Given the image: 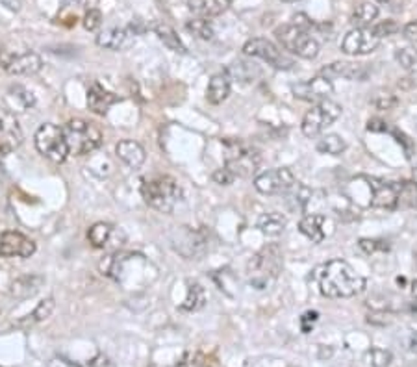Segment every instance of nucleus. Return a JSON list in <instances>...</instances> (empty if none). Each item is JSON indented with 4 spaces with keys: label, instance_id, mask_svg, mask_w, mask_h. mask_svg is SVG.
<instances>
[{
    "label": "nucleus",
    "instance_id": "1",
    "mask_svg": "<svg viewBox=\"0 0 417 367\" xmlns=\"http://www.w3.org/2000/svg\"><path fill=\"white\" fill-rule=\"evenodd\" d=\"M319 293L327 299H351L366 289V279L345 260H330L314 271Z\"/></svg>",
    "mask_w": 417,
    "mask_h": 367
},
{
    "label": "nucleus",
    "instance_id": "2",
    "mask_svg": "<svg viewBox=\"0 0 417 367\" xmlns=\"http://www.w3.org/2000/svg\"><path fill=\"white\" fill-rule=\"evenodd\" d=\"M141 197L147 205L159 214H171L182 200V187L169 175L145 178L141 184Z\"/></svg>",
    "mask_w": 417,
    "mask_h": 367
},
{
    "label": "nucleus",
    "instance_id": "3",
    "mask_svg": "<svg viewBox=\"0 0 417 367\" xmlns=\"http://www.w3.org/2000/svg\"><path fill=\"white\" fill-rule=\"evenodd\" d=\"M282 271V252L277 245L263 247L262 251L248 260L247 273L248 282L256 289H265L271 280L278 276Z\"/></svg>",
    "mask_w": 417,
    "mask_h": 367
},
{
    "label": "nucleus",
    "instance_id": "4",
    "mask_svg": "<svg viewBox=\"0 0 417 367\" xmlns=\"http://www.w3.org/2000/svg\"><path fill=\"white\" fill-rule=\"evenodd\" d=\"M262 156L253 145L245 141H225V167L236 178H248L256 175L260 169Z\"/></svg>",
    "mask_w": 417,
    "mask_h": 367
},
{
    "label": "nucleus",
    "instance_id": "5",
    "mask_svg": "<svg viewBox=\"0 0 417 367\" xmlns=\"http://www.w3.org/2000/svg\"><path fill=\"white\" fill-rule=\"evenodd\" d=\"M63 132H65V140L69 145V154H75V156L95 153L102 145V132L99 126L84 119H70Z\"/></svg>",
    "mask_w": 417,
    "mask_h": 367
},
{
    "label": "nucleus",
    "instance_id": "6",
    "mask_svg": "<svg viewBox=\"0 0 417 367\" xmlns=\"http://www.w3.org/2000/svg\"><path fill=\"white\" fill-rule=\"evenodd\" d=\"M275 36H277L282 48H286L287 52L302 58V60H315L319 56L317 39L308 30L300 29L297 24H282L275 30Z\"/></svg>",
    "mask_w": 417,
    "mask_h": 367
},
{
    "label": "nucleus",
    "instance_id": "7",
    "mask_svg": "<svg viewBox=\"0 0 417 367\" xmlns=\"http://www.w3.org/2000/svg\"><path fill=\"white\" fill-rule=\"evenodd\" d=\"M36 149L39 154H43L45 158L51 160L54 163H63L69 156V145L65 140V132L60 126L47 123L41 125L36 132Z\"/></svg>",
    "mask_w": 417,
    "mask_h": 367
},
{
    "label": "nucleus",
    "instance_id": "8",
    "mask_svg": "<svg viewBox=\"0 0 417 367\" xmlns=\"http://www.w3.org/2000/svg\"><path fill=\"white\" fill-rule=\"evenodd\" d=\"M339 115H342V106L338 103H334L330 98L321 100V103L314 104L312 110H308L306 115L302 117V125H300L302 134L306 138H317L327 130L328 126L338 121Z\"/></svg>",
    "mask_w": 417,
    "mask_h": 367
},
{
    "label": "nucleus",
    "instance_id": "9",
    "mask_svg": "<svg viewBox=\"0 0 417 367\" xmlns=\"http://www.w3.org/2000/svg\"><path fill=\"white\" fill-rule=\"evenodd\" d=\"M243 54L245 56L263 60L265 63L275 67V69H291V67L295 66L293 58H290L286 52L280 51L275 43L263 38H254L245 43Z\"/></svg>",
    "mask_w": 417,
    "mask_h": 367
},
{
    "label": "nucleus",
    "instance_id": "10",
    "mask_svg": "<svg viewBox=\"0 0 417 367\" xmlns=\"http://www.w3.org/2000/svg\"><path fill=\"white\" fill-rule=\"evenodd\" d=\"M295 175L287 167H277L263 171L254 178V187L263 195H282L291 190L295 184Z\"/></svg>",
    "mask_w": 417,
    "mask_h": 367
},
{
    "label": "nucleus",
    "instance_id": "11",
    "mask_svg": "<svg viewBox=\"0 0 417 367\" xmlns=\"http://www.w3.org/2000/svg\"><path fill=\"white\" fill-rule=\"evenodd\" d=\"M382 39L369 26H358L343 38L342 51L349 56H366L380 47Z\"/></svg>",
    "mask_w": 417,
    "mask_h": 367
},
{
    "label": "nucleus",
    "instance_id": "12",
    "mask_svg": "<svg viewBox=\"0 0 417 367\" xmlns=\"http://www.w3.org/2000/svg\"><path fill=\"white\" fill-rule=\"evenodd\" d=\"M371 190V206L382 210H395L401 205V182L384 180V178H367Z\"/></svg>",
    "mask_w": 417,
    "mask_h": 367
},
{
    "label": "nucleus",
    "instance_id": "13",
    "mask_svg": "<svg viewBox=\"0 0 417 367\" xmlns=\"http://www.w3.org/2000/svg\"><path fill=\"white\" fill-rule=\"evenodd\" d=\"M0 67L14 76H32L41 71L43 60L39 54L32 51L19 52V54L4 52L0 56Z\"/></svg>",
    "mask_w": 417,
    "mask_h": 367
},
{
    "label": "nucleus",
    "instance_id": "14",
    "mask_svg": "<svg viewBox=\"0 0 417 367\" xmlns=\"http://www.w3.org/2000/svg\"><path fill=\"white\" fill-rule=\"evenodd\" d=\"M293 95H295L299 100H305V103L317 104L321 100H327L330 95L334 93V84L332 80L327 78L323 75H317L314 78L306 80V82H299L291 88Z\"/></svg>",
    "mask_w": 417,
    "mask_h": 367
},
{
    "label": "nucleus",
    "instance_id": "15",
    "mask_svg": "<svg viewBox=\"0 0 417 367\" xmlns=\"http://www.w3.org/2000/svg\"><path fill=\"white\" fill-rule=\"evenodd\" d=\"M88 239L95 249H106V251H117L119 247L125 245L127 234L121 228L113 227L110 223H95L88 230Z\"/></svg>",
    "mask_w": 417,
    "mask_h": 367
},
{
    "label": "nucleus",
    "instance_id": "16",
    "mask_svg": "<svg viewBox=\"0 0 417 367\" xmlns=\"http://www.w3.org/2000/svg\"><path fill=\"white\" fill-rule=\"evenodd\" d=\"M206 237L204 234L191 230L188 227H180V232L176 230V237H173L174 249L188 260H199L206 252Z\"/></svg>",
    "mask_w": 417,
    "mask_h": 367
},
{
    "label": "nucleus",
    "instance_id": "17",
    "mask_svg": "<svg viewBox=\"0 0 417 367\" xmlns=\"http://www.w3.org/2000/svg\"><path fill=\"white\" fill-rule=\"evenodd\" d=\"M33 252H36V243L24 234L10 230V232H4L0 236V256H4V258H14V256L30 258Z\"/></svg>",
    "mask_w": 417,
    "mask_h": 367
},
{
    "label": "nucleus",
    "instance_id": "18",
    "mask_svg": "<svg viewBox=\"0 0 417 367\" xmlns=\"http://www.w3.org/2000/svg\"><path fill=\"white\" fill-rule=\"evenodd\" d=\"M319 75L327 76V78H345V80H364L369 76V67L366 63H352V61H336L330 66L324 67Z\"/></svg>",
    "mask_w": 417,
    "mask_h": 367
},
{
    "label": "nucleus",
    "instance_id": "19",
    "mask_svg": "<svg viewBox=\"0 0 417 367\" xmlns=\"http://www.w3.org/2000/svg\"><path fill=\"white\" fill-rule=\"evenodd\" d=\"M134 36L136 32H132L130 29H106L97 36V45L108 51H122L134 43Z\"/></svg>",
    "mask_w": 417,
    "mask_h": 367
},
{
    "label": "nucleus",
    "instance_id": "20",
    "mask_svg": "<svg viewBox=\"0 0 417 367\" xmlns=\"http://www.w3.org/2000/svg\"><path fill=\"white\" fill-rule=\"evenodd\" d=\"M117 95H113L112 91L104 89L99 82H95L90 88V91H88V108L93 113H97V115H106L110 108L117 103Z\"/></svg>",
    "mask_w": 417,
    "mask_h": 367
},
{
    "label": "nucleus",
    "instance_id": "21",
    "mask_svg": "<svg viewBox=\"0 0 417 367\" xmlns=\"http://www.w3.org/2000/svg\"><path fill=\"white\" fill-rule=\"evenodd\" d=\"M327 217L321 214H308L300 219L299 230L302 236H306L312 243H323L327 237Z\"/></svg>",
    "mask_w": 417,
    "mask_h": 367
},
{
    "label": "nucleus",
    "instance_id": "22",
    "mask_svg": "<svg viewBox=\"0 0 417 367\" xmlns=\"http://www.w3.org/2000/svg\"><path fill=\"white\" fill-rule=\"evenodd\" d=\"M0 134H2V145L6 149L10 150L14 147H19L23 143V132H21V126L15 119V115L11 112H2L0 113Z\"/></svg>",
    "mask_w": 417,
    "mask_h": 367
},
{
    "label": "nucleus",
    "instance_id": "23",
    "mask_svg": "<svg viewBox=\"0 0 417 367\" xmlns=\"http://www.w3.org/2000/svg\"><path fill=\"white\" fill-rule=\"evenodd\" d=\"M115 150H117L119 158L127 163L130 169H139L141 165L145 163V158H147L145 149H143L137 141H132V140L119 141Z\"/></svg>",
    "mask_w": 417,
    "mask_h": 367
},
{
    "label": "nucleus",
    "instance_id": "24",
    "mask_svg": "<svg viewBox=\"0 0 417 367\" xmlns=\"http://www.w3.org/2000/svg\"><path fill=\"white\" fill-rule=\"evenodd\" d=\"M188 8L201 19H211L228 10L230 0H188Z\"/></svg>",
    "mask_w": 417,
    "mask_h": 367
},
{
    "label": "nucleus",
    "instance_id": "25",
    "mask_svg": "<svg viewBox=\"0 0 417 367\" xmlns=\"http://www.w3.org/2000/svg\"><path fill=\"white\" fill-rule=\"evenodd\" d=\"M43 284H45V279L41 274H26V276H21L11 284L10 295L15 299L33 297L43 288Z\"/></svg>",
    "mask_w": 417,
    "mask_h": 367
},
{
    "label": "nucleus",
    "instance_id": "26",
    "mask_svg": "<svg viewBox=\"0 0 417 367\" xmlns=\"http://www.w3.org/2000/svg\"><path fill=\"white\" fill-rule=\"evenodd\" d=\"M6 103H8V112H26L36 104V98L30 93L28 89L23 88V86H14L8 91V97H6Z\"/></svg>",
    "mask_w": 417,
    "mask_h": 367
},
{
    "label": "nucleus",
    "instance_id": "27",
    "mask_svg": "<svg viewBox=\"0 0 417 367\" xmlns=\"http://www.w3.org/2000/svg\"><path fill=\"white\" fill-rule=\"evenodd\" d=\"M230 95V76L228 73H219L213 75L208 84L206 98L210 104H221L225 103Z\"/></svg>",
    "mask_w": 417,
    "mask_h": 367
},
{
    "label": "nucleus",
    "instance_id": "28",
    "mask_svg": "<svg viewBox=\"0 0 417 367\" xmlns=\"http://www.w3.org/2000/svg\"><path fill=\"white\" fill-rule=\"evenodd\" d=\"M54 308H56V302H54V299L52 297L45 299V301L39 302L32 314H28V316H24L23 319L17 321V326H21V329H30V326H36L38 323L47 321L48 317L52 316Z\"/></svg>",
    "mask_w": 417,
    "mask_h": 367
},
{
    "label": "nucleus",
    "instance_id": "29",
    "mask_svg": "<svg viewBox=\"0 0 417 367\" xmlns=\"http://www.w3.org/2000/svg\"><path fill=\"white\" fill-rule=\"evenodd\" d=\"M287 227L286 215L278 214V212H268V214L260 215L258 219V228L260 232L265 234V236H280Z\"/></svg>",
    "mask_w": 417,
    "mask_h": 367
},
{
    "label": "nucleus",
    "instance_id": "30",
    "mask_svg": "<svg viewBox=\"0 0 417 367\" xmlns=\"http://www.w3.org/2000/svg\"><path fill=\"white\" fill-rule=\"evenodd\" d=\"M152 30H154V33L158 36L159 41L164 43L165 47L169 48V51L180 52V54H184V52H186V47H184L182 39L179 38V33L174 32L169 24L156 23L154 26H152Z\"/></svg>",
    "mask_w": 417,
    "mask_h": 367
},
{
    "label": "nucleus",
    "instance_id": "31",
    "mask_svg": "<svg viewBox=\"0 0 417 367\" xmlns=\"http://www.w3.org/2000/svg\"><path fill=\"white\" fill-rule=\"evenodd\" d=\"M206 304V291L199 282H189L188 284V293H186V299L180 304V310L184 311H197Z\"/></svg>",
    "mask_w": 417,
    "mask_h": 367
},
{
    "label": "nucleus",
    "instance_id": "32",
    "mask_svg": "<svg viewBox=\"0 0 417 367\" xmlns=\"http://www.w3.org/2000/svg\"><path fill=\"white\" fill-rule=\"evenodd\" d=\"M317 150L321 154H328V156H339L343 150L347 149V143L342 135L338 134H327L317 141Z\"/></svg>",
    "mask_w": 417,
    "mask_h": 367
},
{
    "label": "nucleus",
    "instance_id": "33",
    "mask_svg": "<svg viewBox=\"0 0 417 367\" xmlns=\"http://www.w3.org/2000/svg\"><path fill=\"white\" fill-rule=\"evenodd\" d=\"M376 17H379V6L373 2H364L352 14V23L358 26H369L373 21H376Z\"/></svg>",
    "mask_w": 417,
    "mask_h": 367
},
{
    "label": "nucleus",
    "instance_id": "34",
    "mask_svg": "<svg viewBox=\"0 0 417 367\" xmlns=\"http://www.w3.org/2000/svg\"><path fill=\"white\" fill-rule=\"evenodd\" d=\"M364 360L371 367H389V363L394 362V354L382 347H371L364 354Z\"/></svg>",
    "mask_w": 417,
    "mask_h": 367
},
{
    "label": "nucleus",
    "instance_id": "35",
    "mask_svg": "<svg viewBox=\"0 0 417 367\" xmlns=\"http://www.w3.org/2000/svg\"><path fill=\"white\" fill-rule=\"evenodd\" d=\"M186 29H188L195 38L202 39V41H210V39H213V36H216L210 21L201 19V17H197V19H193V21H188Z\"/></svg>",
    "mask_w": 417,
    "mask_h": 367
},
{
    "label": "nucleus",
    "instance_id": "36",
    "mask_svg": "<svg viewBox=\"0 0 417 367\" xmlns=\"http://www.w3.org/2000/svg\"><path fill=\"white\" fill-rule=\"evenodd\" d=\"M371 104L376 108V110H382V112H389V110H394V108L398 106V98L395 97L394 93H389V91H376L371 98Z\"/></svg>",
    "mask_w": 417,
    "mask_h": 367
},
{
    "label": "nucleus",
    "instance_id": "37",
    "mask_svg": "<svg viewBox=\"0 0 417 367\" xmlns=\"http://www.w3.org/2000/svg\"><path fill=\"white\" fill-rule=\"evenodd\" d=\"M82 23H84V29L88 30V32H97V30L102 26V14H100V10H97V8H91L90 11H85Z\"/></svg>",
    "mask_w": 417,
    "mask_h": 367
},
{
    "label": "nucleus",
    "instance_id": "38",
    "mask_svg": "<svg viewBox=\"0 0 417 367\" xmlns=\"http://www.w3.org/2000/svg\"><path fill=\"white\" fill-rule=\"evenodd\" d=\"M358 247H360L366 254H375V252L379 251H388L389 245L384 239H369V237H364V239L358 242Z\"/></svg>",
    "mask_w": 417,
    "mask_h": 367
},
{
    "label": "nucleus",
    "instance_id": "39",
    "mask_svg": "<svg viewBox=\"0 0 417 367\" xmlns=\"http://www.w3.org/2000/svg\"><path fill=\"white\" fill-rule=\"evenodd\" d=\"M395 58H397V61L401 63V67H404V69H413V67H417L416 48H401V51H397Z\"/></svg>",
    "mask_w": 417,
    "mask_h": 367
},
{
    "label": "nucleus",
    "instance_id": "40",
    "mask_svg": "<svg viewBox=\"0 0 417 367\" xmlns=\"http://www.w3.org/2000/svg\"><path fill=\"white\" fill-rule=\"evenodd\" d=\"M371 29H373V32H375L380 39L388 38V36H394L395 32L401 30L395 21H384V23H379L375 24V26H371Z\"/></svg>",
    "mask_w": 417,
    "mask_h": 367
},
{
    "label": "nucleus",
    "instance_id": "41",
    "mask_svg": "<svg viewBox=\"0 0 417 367\" xmlns=\"http://www.w3.org/2000/svg\"><path fill=\"white\" fill-rule=\"evenodd\" d=\"M394 135H395V140H397V143L404 149V154H406V158L408 160L412 158L413 153H416V145H413V141L410 140V138H408V135L404 134V132L395 130Z\"/></svg>",
    "mask_w": 417,
    "mask_h": 367
},
{
    "label": "nucleus",
    "instance_id": "42",
    "mask_svg": "<svg viewBox=\"0 0 417 367\" xmlns=\"http://www.w3.org/2000/svg\"><path fill=\"white\" fill-rule=\"evenodd\" d=\"M211 178H213V182H216V184H219V186H230V184L236 180L234 175H232V172H230L226 167L217 169V171L211 175Z\"/></svg>",
    "mask_w": 417,
    "mask_h": 367
},
{
    "label": "nucleus",
    "instance_id": "43",
    "mask_svg": "<svg viewBox=\"0 0 417 367\" xmlns=\"http://www.w3.org/2000/svg\"><path fill=\"white\" fill-rule=\"evenodd\" d=\"M78 367H115V366H113V362L108 356H106V354H97L95 358H91L90 362L82 363V366Z\"/></svg>",
    "mask_w": 417,
    "mask_h": 367
},
{
    "label": "nucleus",
    "instance_id": "44",
    "mask_svg": "<svg viewBox=\"0 0 417 367\" xmlns=\"http://www.w3.org/2000/svg\"><path fill=\"white\" fill-rule=\"evenodd\" d=\"M367 130L369 132H388V123L380 121V119H371L369 123H367Z\"/></svg>",
    "mask_w": 417,
    "mask_h": 367
},
{
    "label": "nucleus",
    "instance_id": "45",
    "mask_svg": "<svg viewBox=\"0 0 417 367\" xmlns=\"http://www.w3.org/2000/svg\"><path fill=\"white\" fill-rule=\"evenodd\" d=\"M403 33L406 39L417 43V21H413V23H408L406 26L403 29Z\"/></svg>",
    "mask_w": 417,
    "mask_h": 367
},
{
    "label": "nucleus",
    "instance_id": "46",
    "mask_svg": "<svg viewBox=\"0 0 417 367\" xmlns=\"http://www.w3.org/2000/svg\"><path fill=\"white\" fill-rule=\"evenodd\" d=\"M0 4L4 6L6 10H10V11H21V8H23V2L21 0H0Z\"/></svg>",
    "mask_w": 417,
    "mask_h": 367
},
{
    "label": "nucleus",
    "instance_id": "47",
    "mask_svg": "<svg viewBox=\"0 0 417 367\" xmlns=\"http://www.w3.org/2000/svg\"><path fill=\"white\" fill-rule=\"evenodd\" d=\"M410 295H412V308L417 311V280L410 284Z\"/></svg>",
    "mask_w": 417,
    "mask_h": 367
},
{
    "label": "nucleus",
    "instance_id": "48",
    "mask_svg": "<svg viewBox=\"0 0 417 367\" xmlns=\"http://www.w3.org/2000/svg\"><path fill=\"white\" fill-rule=\"evenodd\" d=\"M302 319L315 323V321H317V311H308V314H305V316H302ZM302 330H305V332H308V325H306V323H302Z\"/></svg>",
    "mask_w": 417,
    "mask_h": 367
},
{
    "label": "nucleus",
    "instance_id": "49",
    "mask_svg": "<svg viewBox=\"0 0 417 367\" xmlns=\"http://www.w3.org/2000/svg\"><path fill=\"white\" fill-rule=\"evenodd\" d=\"M408 348H410L412 353H417V334L410 336V339H408Z\"/></svg>",
    "mask_w": 417,
    "mask_h": 367
},
{
    "label": "nucleus",
    "instance_id": "50",
    "mask_svg": "<svg viewBox=\"0 0 417 367\" xmlns=\"http://www.w3.org/2000/svg\"><path fill=\"white\" fill-rule=\"evenodd\" d=\"M6 153H8V149H6L4 145L0 143V167H2V163H4V158H6Z\"/></svg>",
    "mask_w": 417,
    "mask_h": 367
},
{
    "label": "nucleus",
    "instance_id": "51",
    "mask_svg": "<svg viewBox=\"0 0 417 367\" xmlns=\"http://www.w3.org/2000/svg\"><path fill=\"white\" fill-rule=\"evenodd\" d=\"M412 178H413V184H416V186H417V165H416V167H413V171H412Z\"/></svg>",
    "mask_w": 417,
    "mask_h": 367
},
{
    "label": "nucleus",
    "instance_id": "52",
    "mask_svg": "<svg viewBox=\"0 0 417 367\" xmlns=\"http://www.w3.org/2000/svg\"><path fill=\"white\" fill-rule=\"evenodd\" d=\"M376 2H382V4H388V2H394V0H376Z\"/></svg>",
    "mask_w": 417,
    "mask_h": 367
},
{
    "label": "nucleus",
    "instance_id": "53",
    "mask_svg": "<svg viewBox=\"0 0 417 367\" xmlns=\"http://www.w3.org/2000/svg\"><path fill=\"white\" fill-rule=\"evenodd\" d=\"M282 2H297V0H282Z\"/></svg>",
    "mask_w": 417,
    "mask_h": 367
}]
</instances>
